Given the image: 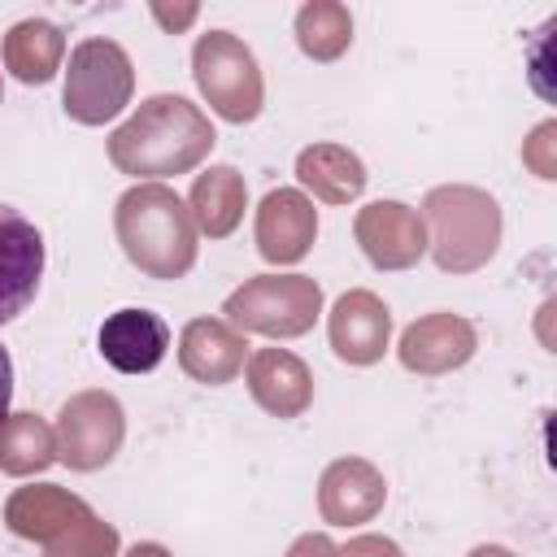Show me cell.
Segmentation results:
<instances>
[{
  "instance_id": "11",
  "label": "cell",
  "mask_w": 557,
  "mask_h": 557,
  "mask_svg": "<svg viewBox=\"0 0 557 557\" xmlns=\"http://www.w3.org/2000/svg\"><path fill=\"white\" fill-rule=\"evenodd\" d=\"M326 335H331V348H335L339 361H348V366H374V361H383V352L392 344V309L374 292L352 287V292H344L331 305Z\"/></svg>"
},
{
  "instance_id": "15",
  "label": "cell",
  "mask_w": 557,
  "mask_h": 557,
  "mask_svg": "<svg viewBox=\"0 0 557 557\" xmlns=\"http://www.w3.org/2000/svg\"><path fill=\"white\" fill-rule=\"evenodd\" d=\"M100 357L122 370V374H148L165 361V348H170V326L161 313L152 309H117L104 318L100 335Z\"/></svg>"
},
{
  "instance_id": "17",
  "label": "cell",
  "mask_w": 557,
  "mask_h": 557,
  "mask_svg": "<svg viewBox=\"0 0 557 557\" xmlns=\"http://www.w3.org/2000/svg\"><path fill=\"white\" fill-rule=\"evenodd\" d=\"M91 513V505L57 483H35V487H17L4 500V527L17 540H35L39 548L61 540L70 527H78Z\"/></svg>"
},
{
  "instance_id": "28",
  "label": "cell",
  "mask_w": 557,
  "mask_h": 557,
  "mask_svg": "<svg viewBox=\"0 0 557 557\" xmlns=\"http://www.w3.org/2000/svg\"><path fill=\"white\" fill-rule=\"evenodd\" d=\"M9 400H13V361H9V352L0 344V422L9 418Z\"/></svg>"
},
{
  "instance_id": "1",
  "label": "cell",
  "mask_w": 557,
  "mask_h": 557,
  "mask_svg": "<svg viewBox=\"0 0 557 557\" xmlns=\"http://www.w3.org/2000/svg\"><path fill=\"white\" fill-rule=\"evenodd\" d=\"M218 135L200 104L187 96H148L113 135H109V161L131 174L135 183H161L170 174L196 170L213 152Z\"/></svg>"
},
{
  "instance_id": "3",
  "label": "cell",
  "mask_w": 557,
  "mask_h": 557,
  "mask_svg": "<svg viewBox=\"0 0 557 557\" xmlns=\"http://www.w3.org/2000/svg\"><path fill=\"white\" fill-rule=\"evenodd\" d=\"M426 222V252L444 274H474L483 270L505 235V218L492 191L470 183H444L422 196Z\"/></svg>"
},
{
  "instance_id": "19",
  "label": "cell",
  "mask_w": 557,
  "mask_h": 557,
  "mask_svg": "<svg viewBox=\"0 0 557 557\" xmlns=\"http://www.w3.org/2000/svg\"><path fill=\"white\" fill-rule=\"evenodd\" d=\"M191 222L196 231H205L209 239H226L248 209V183L235 165H209L205 174H196L191 196H187Z\"/></svg>"
},
{
  "instance_id": "16",
  "label": "cell",
  "mask_w": 557,
  "mask_h": 557,
  "mask_svg": "<svg viewBox=\"0 0 557 557\" xmlns=\"http://www.w3.org/2000/svg\"><path fill=\"white\" fill-rule=\"evenodd\" d=\"M248 361V339L222 318H191L178 335V366L205 387L231 383Z\"/></svg>"
},
{
  "instance_id": "30",
  "label": "cell",
  "mask_w": 557,
  "mask_h": 557,
  "mask_svg": "<svg viewBox=\"0 0 557 557\" xmlns=\"http://www.w3.org/2000/svg\"><path fill=\"white\" fill-rule=\"evenodd\" d=\"M466 557H518L513 548H505V544H474Z\"/></svg>"
},
{
  "instance_id": "23",
  "label": "cell",
  "mask_w": 557,
  "mask_h": 557,
  "mask_svg": "<svg viewBox=\"0 0 557 557\" xmlns=\"http://www.w3.org/2000/svg\"><path fill=\"white\" fill-rule=\"evenodd\" d=\"M44 557H117V531H113V522L87 513L61 540L44 544Z\"/></svg>"
},
{
  "instance_id": "13",
  "label": "cell",
  "mask_w": 557,
  "mask_h": 557,
  "mask_svg": "<svg viewBox=\"0 0 557 557\" xmlns=\"http://www.w3.org/2000/svg\"><path fill=\"white\" fill-rule=\"evenodd\" d=\"M387 500V479L366 457H335L318 479V509L331 527H357L379 518Z\"/></svg>"
},
{
  "instance_id": "20",
  "label": "cell",
  "mask_w": 557,
  "mask_h": 557,
  "mask_svg": "<svg viewBox=\"0 0 557 557\" xmlns=\"http://www.w3.org/2000/svg\"><path fill=\"white\" fill-rule=\"evenodd\" d=\"M65 61V35L61 26L44 22V17H22L17 26H9L4 35V70L26 83V87H44L57 78Z\"/></svg>"
},
{
  "instance_id": "8",
  "label": "cell",
  "mask_w": 557,
  "mask_h": 557,
  "mask_svg": "<svg viewBox=\"0 0 557 557\" xmlns=\"http://www.w3.org/2000/svg\"><path fill=\"white\" fill-rule=\"evenodd\" d=\"M352 235L374 270H409L426 257V222L405 200H370L357 209Z\"/></svg>"
},
{
  "instance_id": "29",
  "label": "cell",
  "mask_w": 557,
  "mask_h": 557,
  "mask_svg": "<svg viewBox=\"0 0 557 557\" xmlns=\"http://www.w3.org/2000/svg\"><path fill=\"white\" fill-rule=\"evenodd\" d=\"M122 557H174L165 544H152V540H144V544H131Z\"/></svg>"
},
{
  "instance_id": "18",
  "label": "cell",
  "mask_w": 557,
  "mask_h": 557,
  "mask_svg": "<svg viewBox=\"0 0 557 557\" xmlns=\"http://www.w3.org/2000/svg\"><path fill=\"white\" fill-rule=\"evenodd\" d=\"M296 178L326 205H352L366 191V165L344 144H309L296 152Z\"/></svg>"
},
{
  "instance_id": "27",
  "label": "cell",
  "mask_w": 557,
  "mask_h": 557,
  "mask_svg": "<svg viewBox=\"0 0 557 557\" xmlns=\"http://www.w3.org/2000/svg\"><path fill=\"white\" fill-rule=\"evenodd\" d=\"M287 557H339V544L331 535H322V531H309L287 548Z\"/></svg>"
},
{
  "instance_id": "9",
  "label": "cell",
  "mask_w": 557,
  "mask_h": 557,
  "mask_svg": "<svg viewBox=\"0 0 557 557\" xmlns=\"http://www.w3.org/2000/svg\"><path fill=\"white\" fill-rule=\"evenodd\" d=\"M44 278V235L13 205H0V326L30 309Z\"/></svg>"
},
{
  "instance_id": "26",
  "label": "cell",
  "mask_w": 557,
  "mask_h": 557,
  "mask_svg": "<svg viewBox=\"0 0 557 557\" xmlns=\"http://www.w3.org/2000/svg\"><path fill=\"white\" fill-rule=\"evenodd\" d=\"M152 17H157L170 35H178V30H187V26L200 17V4H178V9H170V4L157 0V4H152Z\"/></svg>"
},
{
  "instance_id": "21",
  "label": "cell",
  "mask_w": 557,
  "mask_h": 557,
  "mask_svg": "<svg viewBox=\"0 0 557 557\" xmlns=\"http://www.w3.org/2000/svg\"><path fill=\"white\" fill-rule=\"evenodd\" d=\"M52 461H57V440L39 413H9L0 422V474L30 479Z\"/></svg>"
},
{
  "instance_id": "6",
  "label": "cell",
  "mask_w": 557,
  "mask_h": 557,
  "mask_svg": "<svg viewBox=\"0 0 557 557\" xmlns=\"http://www.w3.org/2000/svg\"><path fill=\"white\" fill-rule=\"evenodd\" d=\"M135 91V65L117 39H83L70 52L65 65V91L61 104L78 126H104L113 122Z\"/></svg>"
},
{
  "instance_id": "4",
  "label": "cell",
  "mask_w": 557,
  "mask_h": 557,
  "mask_svg": "<svg viewBox=\"0 0 557 557\" xmlns=\"http://www.w3.org/2000/svg\"><path fill=\"white\" fill-rule=\"evenodd\" d=\"M222 313L239 335L296 339L322 318V287L309 274H257L226 296Z\"/></svg>"
},
{
  "instance_id": "7",
  "label": "cell",
  "mask_w": 557,
  "mask_h": 557,
  "mask_svg": "<svg viewBox=\"0 0 557 557\" xmlns=\"http://www.w3.org/2000/svg\"><path fill=\"white\" fill-rule=\"evenodd\" d=\"M52 440H57V461L78 470V474H91L100 466H109L126 440V413H122V400L113 392H74L61 413H57V426H52Z\"/></svg>"
},
{
  "instance_id": "14",
  "label": "cell",
  "mask_w": 557,
  "mask_h": 557,
  "mask_svg": "<svg viewBox=\"0 0 557 557\" xmlns=\"http://www.w3.org/2000/svg\"><path fill=\"white\" fill-rule=\"evenodd\" d=\"M248 396L270 418H300L313 405V370L287 348H252L244 361Z\"/></svg>"
},
{
  "instance_id": "12",
  "label": "cell",
  "mask_w": 557,
  "mask_h": 557,
  "mask_svg": "<svg viewBox=\"0 0 557 557\" xmlns=\"http://www.w3.org/2000/svg\"><path fill=\"white\" fill-rule=\"evenodd\" d=\"M318 239V209L300 187H274L257 205V252L270 265H296Z\"/></svg>"
},
{
  "instance_id": "5",
  "label": "cell",
  "mask_w": 557,
  "mask_h": 557,
  "mask_svg": "<svg viewBox=\"0 0 557 557\" xmlns=\"http://www.w3.org/2000/svg\"><path fill=\"white\" fill-rule=\"evenodd\" d=\"M191 78L205 96V104L231 122L244 126L265 104V78L252 57V48L231 30H205L191 44Z\"/></svg>"
},
{
  "instance_id": "10",
  "label": "cell",
  "mask_w": 557,
  "mask_h": 557,
  "mask_svg": "<svg viewBox=\"0 0 557 557\" xmlns=\"http://www.w3.org/2000/svg\"><path fill=\"white\" fill-rule=\"evenodd\" d=\"M474 348H479V335L461 313H426L400 331L396 357L409 374L440 379V374L461 370L474 357Z\"/></svg>"
},
{
  "instance_id": "25",
  "label": "cell",
  "mask_w": 557,
  "mask_h": 557,
  "mask_svg": "<svg viewBox=\"0 0 557 557\" xmlns=\"http://www.w3.org/2000/svg\"><path fill=\"white\" fill-rule=\"evenodd\" d=\"M339 557H405V553H400V544L387 540V535H352V540L339 548Z\"/></svg>"
},
{
  "instance_id": "22",
  "label": "cell",
  "mask_w": 557,
  "mask_h": 557,
  "mask_svg": "<svg viewBox=\"0 0 557 557\" xmlns=\"http://www.w3.org/2000/svg\"><path fill=\"white\" fill-rule=\"evenodd\" d=\"M296 44L309 61H339L352 44V13L339 0H305L296 9Z\"/></svg>"
},
{
  "instance_id": "24",
  "label": "cell",
  "mask_w": 557,
  "mask_h": 557,
  "mask_svg": "<svg viewBox=\"0 0 557 557\" xmlns=\"http://www.w3.org/2000/svg\"><path fill=\"white\" fill-rule=\"evenodd\" d=\"M522 165L535 178H557V122H540L531 139H522Z\"/></svg>"
},
{
  "instance_id": "2",
  "label": "cell",
  "mask_w": 557,
  "mask_h": 557,
  "mask_svg": "<svg viewBox=\"0 0 557 557\" xmlns=\"http://www.w3.org/2000/svg\"><path fill=\"white\" fill-rule=\"evenodd\" d=\"M113 231L126 261L157 283H174L196 265L200 231L191 222V209L165 183L126 187L113 209Z\"/></svg>"
}]
</instances>
